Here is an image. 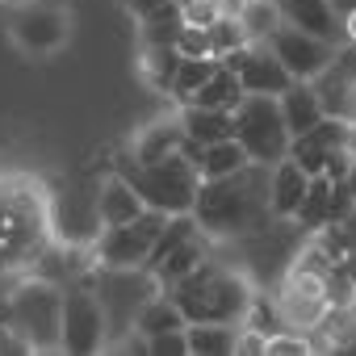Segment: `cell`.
Wrapping results in <instances>:
<instances>
[{"instance_id":"obj_1","label":"cell","mask_w":356,"mask_h":356,"mask_svg":"<svg viewBox=\"0 0 356 356\" xmlns=\"http://www.w3.org/2000/svg\"><path fill=\"white\" fill-rule=\"evenodd\" d=\"M193 218L214 243H231V239H248V235L264 231V222L273 218L268 168L248 163L231 176H210V181H202L197 202H193Z\"/></svg>"},{"instance_id":"obj_2","label":"cell","mask_w":356,"mask_h":356,"mask_svg":"<svg viewBox=\"0 0 356 356\" xmlns=\"http://www.w3.org/2000/svg\"><path fill=\"white\" fill-rule=\"evenodd\" d=\"M55 239V197L30 172L0 176V268L22 264Z\"/></svg>"},{"instance_id":"obj_3","label":"cell","mask_w":356,"mask_h":356,"mask_svg":"<svg viewBox=\"0 0 356 356\" xmlns=\"http://www.w3.org/2000/svg\"><path fill=\"white\" fill-rule=\"evenodd\" d=\"M168 293L181 306L185 323H235V327L248 318L252 302L260 298L256 281L243 268H231V264H218V260L197 264L189 277L168 285Z\"/></svg>"},{"instance_id":"obj_4","label":"cell","mask_w":356,"mask_h":356,"mask_svg":"<svg viewBox=\"0 0 356 356\" xmlns=\"http://www.w3.org/2000/svg\"><path fill=\"white\" fill-rule=\"evenodd\" d=\"M5 323L30 343V352H59L63 331V289L47 277L13 281L5 298Z\"/></svg>"},{"instance_id":"obj_5","label":"cell","mask_w":356,"mask_h":356,"mask_svg":"<svg viewBox=\"0 0 356 356\" xmlns=\"http://www.w3.org/2000/svg\"><path fill=\"white\" fill-rule=\"evenodd\" d=\"M130 181L138 189V197L147 202V210H159V214H193V202H197V189H202V172L197 163L185 155V151H176L159 163H134L130 172Z\"/></svg>"},{"instance_id":"obj_6","label":"cell","mask_w":356,"mask_h":356,"mask_svg":"<svg viewBox=\"0 0 356 356\" xmlns=\"http://www.w3.org/2000/svg\"><path fill=\"white\" fill-rule=\"evenodd\" d=\"M9 42L30 59H51L72 42V9L51 5V0H22L5 13Z\"/></svg>"},{"instance_id":"obj_7","label":"cell","mask_w":356,"mask_h":356,"mask_svg":"<svg viewBox=\"0 0 356 356\" xmlns=\"http://www.w3.org/2000/svg\"><path fill=\"white\" fill-rule=\"evenodd\" d=\"M235 138L239 147L248 151L252 163H281L289 155V126H285V113H281V101L277 97H256L248 92L243 105L235 109Z\"/></svg>"},{"instance_id":"obj_8","label":"cell","mask_w":356,"mask_h":356,"mask_svg":"<svg viewBox=\"0 0 356 356\" xmlns=\"http://www.w3.org/2000/svg\"><path fill=\"white\" fill-rule=\"evenodd\" d=\"M168 214L159 210H147L138 214L134 222H122V227H101L97 239H92V256L105 273H147V260H151V248L163 231Z\"/></svg>"},{"instance_id":"obj_9","label":"cell","mask_w":356,"mask_h":356,"mask_svg":"<svg viewBox=\"0 0 356 356\" xmlns=\"http://www.w3.org/2000/svg\"><path fill=\"white\" fill-rule=\"evenodd\" d=\"M109 348V310L97 289L76 285L63 289V331H59V352L72 356H92Z\"/></svg>"},{"instance_id":"obj_10","label":"cell","mask_w":356,"mask_h":356,"mask_svg":"<svg viewBox=\"0 0 356 356\" xmlns=\"http://www.w3.org/2000/svg\"><path fill=\"white\" fill-rule=\"evenodd\" d=\"M273 302H277L285 327L314 331V327L323 323V314L331 310V277H327V273H314V268H306V264L293 260L289 273L281 277Z\"/></svg>"},{"instance_id":"obj_11","label":"cell","mask_w":356,"mask_h":356,"mask_svg":"<svg viewBox=\"0 0 356 356\" xmlns=\"http://www.w3.org/2000/svg\"><path fill=\"white\" fill-rule=\"evenodd\" d=\"M268 47L277 51V59L285 63V72H289L293 80H314V76H323V72L339 59V42H327V38L306 34V30H298V26H281V30L268 38Z\"/></svg>"},{"instance_id":"obj_12","label":"cell","mask_w":356,"mask_h":356,"mask_svg":"<svg viewBox=\"0 0 356 356\" xmlns=\"http://www.w3.org/2000/svg\"><path fill=\"white\" fill-rule=\"evenodd\" d=\"M222 63L239 76L243 92H256V97H281V92L289 88V80H293L268 42H248V47H239L235 55H227Z\"/></svg>"},{"instance_id":"obj_13","label":"cell","mask_w":356,"mask_h":356,"mask_svg":"<svg viewBox=\"0 0 356 356\" xmlns=\"http://www.w3.org/2000/svg\"><path fill=\"white\" fill-rule=\"evenodd\" d=\"M352 138H356L352 126H343L339 118H323V122L310 126L306 134H293V138H289V159H298L310 176H323L327 163H331V155H335L339 147H352Z\"/></svg>"},{"instance_id":"obj_14","label":"cell","mask_w":356,"mask_h":356,"mask_svg":"<svg viewBox=\"0 0 356 356\" xmlns=\"http://www.w3.org/2000/svg\"><path fill=\"white\" fill-rule=\"evenodd\" d=\"M185 147V122H181V109L176 113H159V118H151V122H143L134 134H130V143H126V151H130V163H159V159H168V155H176Z\"/></svg>"},{"instance_id":"obj_15","label":"cell","mask_w":356,"mask_h":356,"mask_svg":"<svg viewBox=\"0 0 356 356\" xmlns=\"http://www.w3.org/2000/svg\"><path fill=\"white\" fill-rule=\"evenodd\" d=\"M92 210H97L101 227H122V222H134L138 214H147V202L138 197V189H134V181L126 172H109L97 185Z\"/></svg>"},{"instance_id":"obj_16","label":"cell","mask_w":356,"mask_h":356,"mask_svg":"<svg viewBox=\"0 0 356 356\" xmlns=\"http://www.w3.org/2000/svg\"><path fill=\"white\" fill-rule=\"evenodd\" d=\"M210 235L206 231H193L189 239H181V243H172L168 252H159L151 264H147V277L151 281H159V289H168V285H176L181 277H189L197 264H206L210 260Z\"/></svg>"},{"instance_id":"obj_17","label":"cell","mask_w":356,"mask_h":356,"mask_svg":"<svg viewBox=\"0 0 356 356\" xmlns=\"http://www.w3.org/2000/svg\"><path fill=\"white\" fill-rule=\"evenodd\" d=\"M310 189V172L298 163V159H281L268 168V202H273V218H293L302 197Z\"/></svg>"},{"instance_id":"obj_18","label":"cell","mask_w":356,"mask_h":356,"mask_svg":"<svg viewBox=\"0 0 356 356\" xmlns=\"http://www.w3.org/2000/svg\"><path fill=\"white\" fill-rule=\"evenodd\" d=\"M314 88H318L323 113L327 118H339L343 126L356 130V76L343 72V59H335L323 76H314Z\"/></svg>"},{"instance_id":"obj_19","label":"cell","mask_w":356,"mask_h":356,"mask_svg":"<svg viewBox=\"0 0 356 356\" xmlns=\"http://www.w3.org/2000/svg\"><path fill=\"white\" fill-rule=\"evenodd\" d=\"M277 9H281L285 26H298V30L318 34L327 42H339V13L331 0H277Z\"/></svg>"},{"instance_id":"obj_20","label":"cell","mask_w":356,"mask_h":356,"mask_svg":"<svg viewBox=\"0 0 356 356\" xmlns=\"http://www.w3.org/2000/svg\"><path fill=\"white\" fill-rule=\"evenodd\" d=\"M281 101V113H285V126L289 134H306L310 126H318L327 113H323V101H318V88L314 80H289V88L277 97Z\"/></svg>"},{"instance_id":"obj_21","label":"cell","mask_w":356,"mask_h":356,"mask_svg":"<svg viewBox=\"0 0 356 356\" xmlns=\"http://www.w3.org/2000/svg\"><path fill=\"white\" fill-rule=\"evenodd\" d=\"M176 109H181V122H185V138L197 147L235 138V113L231 109H206V105H176Z\"/></svg>"},{"instance_id":"obj_22","label":"cell","mask_w":356,"mask_h":356,"mask_svg":"<svg viewBox=\"0 0 356 356\" xmlns=\"http://www.w3.org/2000/svg\"><path fill=\"white\" fill-rule=\"evenodd\" d=\"M176 67H181V51H176V47L138 42V80H143L151 92H159V97H172Z\"/></svg>"},{"instance_id":"obj_23","label":"cell","mask_w":356,"mask_h":356,"mask_svg":"<svg viewBox=\"0 0 356 356\" xmlns=\"http://www.w3.org/2000/svg\"><path fill=\"white\" fill-rule=\"evenodd\" d=\"M181 327H189L185 323V314H181V306L172 302V293L168 289H151L143 302H138V310H134V331H143L147 339L151 335H163V331H181Z\"/></svg>"},{"instance_id":"obj_24","label":"cell","mask_w":356,"mask_h":356,"mask_svg":"<svg viewBox=\"0 0 356 356\" xmlns=\"http://www.w3.org/2000/svg\"><path fill=\"white\" fill-rule=\"evenodd\" d=\"M243 97H248V92H243L239 76H235L227 63H218V72H214V76H210V80L197 88V97H193L189 105H206V109H231V113H235V109L243 105Z\"/></svg>"},{"instance_id":"obj_25","label":"cell","mask_w":356,"mask_h":356,"mask_svg":"<svg viewBox=\"0 0 356 356\" xmlns=\"http://www.w3.org/2000/svg\"><path fill=\"white\" fill-rule=\"evenodd\" d=\"M235 323H189V356H235Z\"/></svg>"},{"instance_id":"obj_26","label":"cell","mask_w":356,"mask_h":356,"mask_svg":"<svg viewBox=\"0 0 356 356\" xmlns=\"http://www.w3.org/2000/svg\"><path fill=\"white\" fill-rule=\"evenodd\" d=\"M193 163H197V172H202V181H210V176H231V172L248 168L252 159H248V151L239 147V138H222V143L202 147V155H197Z\"/></svg>"},{"instance_id":"obj_27","label":"cell","mask_w":356,"mask_h":356,"mask_svg":"<svg viewBox=\"0 0 356 356\" xmlns=\"http://www.w3.org/2000/svg\"><path fill=\"white\" fill-rule=\"evenodd\" d=\"M218 72V59L214 55H202V59H181V67H176V80H172V101L176 105H189L197 97V88Z\"/></svg>"},{"instance_id":"obj_28","label":"cell","mask_w":356,"mask_h":356,"mask_svg":"<svg viewBox=\"0 0 356 356\" xmlns=\"http://www.w3.org/2000/svg\"><path fill=\"white\" fill-rule=\"evenodd\" d=\"M243 30H248V42H268L285 22H281V9L277 0H248V9L239 13Z\"/></svg>"},{"instance_id":"obj_29","label":"cell","mask_w":356,"mask_h":356,"mask_svg":"<svg viewBox=\"0 0 356 356\" xmlns=\"http://www.w3.org/2000/svg\"><path fill=\"white\" fill-rule=\"evenodd\" d=\"M206 34H210V55L222 63L227 55H235L239 47H248V30H243V22L239 17H218L214 26H206Z\"/></svg>"},{"instance_id":"obj_30","label":"cell","mask_w":356,"mask_h":356,"mask_svg":"<svg viewBox=\"0 0 356 356\" xmlns=\"http://www.w3.org/2000/svg\"><path fill=\"white\" fill-rule=\"evenodd\" d=\"M181 17L185 26H214L222 17V0H181Z\"/></svg>"},{"instance_id":"obj_31","label":"cell","mask_w":356,"mask_h":356,"mask_svg":"<svg viewBox=\"0 0 356 356\" xmlns=\"http://www.w3.org/2000/svg\"><path fill=\"white\" fill-rule=\"evenodd\" d=\"M151 356H189V327L151 335Z\"/></svg>"},{"instance_id":"obj_32","label":"cell","mask_w":356,"mask_h":356,"mask_svg":"<svg viewBox=\"0 0 356 356\" xmlns=\"http://www.w3.org/2000/svg\"><path fill=\"white\" fill-rule=\"evenodd\" d=\"M176 51H181V59H202L210 55V34L202 26H185L181 38H176Z\"/></svg>"},{"instance_id":"obj_33","label":"cell","mask_w":356,"mask_h":356,"mask_svg":"<svg viewBox=\"0 0 356 356\" xmlns=\"http://www.w3.org/2000/svg\"><path fill=\"white\" fill-rule=\"evenodd\" d=\"M268 348V331L252 327V323H239V335H235V356H264Z\"/></svg>"},{"instance_id":"obj_34","label":"cell","mask_w":356,"mask_h":356,"mask_svg":"<svg viewBox=\"0 0 356 356\" xmlns=\"http://www.w3.org/2000/svg\"><path fill=\"white\" fill-rule=\"evenodd\" d=\"M122 9H130L134 22H147L159 13H181V0H122Z\"/></svg>"},{"instance_id":"obj_35","label":"cell","mask_w":356,"mask_h":356,"mask_svg":"<svg viewBox=\"0 0 356 356\" xmlns=\"http://www.w3.org/2000/svg\"><path fill=\"white\" fill-rule=\"evenodd\" d=\"M339 47L356 51V9L352 13H339Z\"/></svg>"},{"instance_id":"obj_36","label":"cell","mask_w":356,"mask_h":356,"mask_svg":"<svg viewBox=\"0 0 356 356\" xmlns=\"http://www.w3.org/2000/svg\"><path fill=\"white\" fill-rule=\"evenodd\" d=\"M248 9V0H222V17H239Z\"/></svg>"},{"instance_id":"obj_37","label":"cell","mask_w":356,"mask_h":356,"mask_svg":"<svg viewBox=\"0 0 356 356\" xmlns=\"http://www.w3.org/2000/svg\"><path fill=\"white\" fill-rule=\"evenodd\" d=\"M331 5H335V13H352V9H356V0H331Z\"/></svg>"},{"instance_id":"obj_38","label":"cell","mask_w":356,"mask_h":356,"mask_svg":"<svg viewBox=\"0 0 356 356\" xmlns=\"http://www.w3.org/2000/svg\"><path fill=\"white\" fill-rule=\"evenodd\" d=\"M343 185H348V193H352V202H356V163H352V172H348V181H343Z\"/></svg>"},{"instance_id":"obj_39","label":"cell","mask_w":356,"mask_h":356,"mask_svg":"<svg viewBox=\"0 0 356 356\" xmlns=\"http://www.w3.org/2000/svg\"><path fill=\"white\" fill-rule=\"evenodd\" d=\"M0 5H5V9H9V5H22V0H0Z\"/></svg>"}]
</instances>
